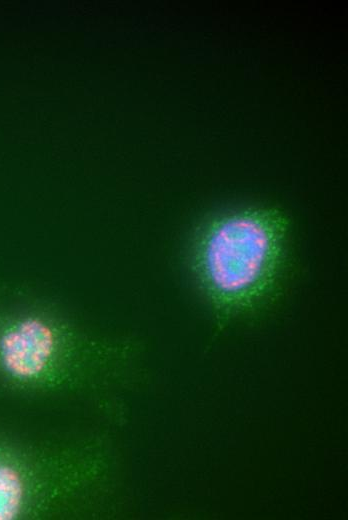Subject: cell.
Listing matches in <instances>:
<instances>
[{"label":"cell","instance_id":"1","mask_svg":"<svg viewBox=\"0 0 348 520\" xmlns=\"http://www.w3.org/2000/svg\"><path fill=\"white\" fill-rule=\"evenodd\" d=\"M289 230L287 214L274 206L227 210L197 228L188 260L214 312L215 336L231 320L261 308L278 292Z\"/></svg>","mask_w":348,"mask_h":520},{"label":"cell","instance_id":"2","mask_svg":"<svg viewBox=\"0 0 348 520\" xmlns=\"http://www.w3.org/2000/svg\"><path fill=\"white\" fill-rule=\"evenodd\" d=\"M63 334L48 318L25 315L0 334V364L11 376L32 380L54 366Z\"/></svg>","mask_w":348,"mask_h":520},{"label":"cell","instance_id":"3","mask_svg":"<svg viewBox=\"0 0 348 520\" xmlns=\"http://www.w3.org/2000/svg\"><path fill=\"white\" fill-rule=\"evenodd\" d=\"M23 498L22 480L16 470L0 463V520L13 519Z\"/></svg>","mask_w":348,"mask_h":520}]
</instances>
